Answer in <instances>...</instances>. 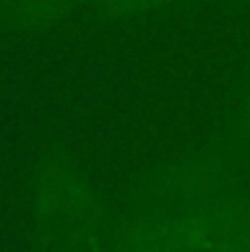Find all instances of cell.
Segmentation results:
<instances>
[{"instance_id":"cell-1","label":"cell","mask_w":250,"mask_h":252,"mask_svg":"<svg viewBox=\"0 0 250 252\" xmlns=\"http://www.w3.org/2000/svg\"><path fill=\"white\" fill-rule=\"evenodd\" d=\"M35 202L44 226L70 248L84 250L94 230V189L68 160L49 158L37 169Z\"/></svg>"},{"instance_id":"cell-2","label":"cell","mask_w":250,"mask_h":252,"mask_svg":"<svg viewBox=\"0 0 250 252\" xmlns=\"http://www.w3.org/2000/svg\"><path fill=\"white\" fill-rule=\"evenodd\" d=\"M79 0H0V29L40 33L60 27Z\"/></svg>"}]
</instances>
